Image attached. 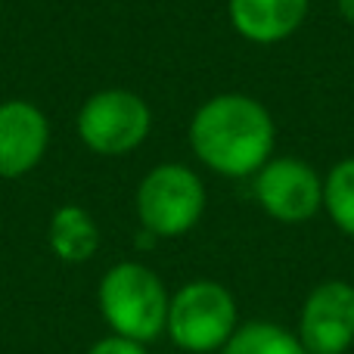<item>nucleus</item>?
Segmentation results:
<instances>
[{
    "mask_svg": "<svg viewBox=\"0 0 354 354\" xmlns=\"http://www.w3.org/2000/svg\"><path fill=\"white\" fill-rule=\"evenodd\" d=\"M205 212V187L199 174L187 165H159L140 180L137 189V214L143 230L156 239L183 236L199 224Z\"/></svg>",
    "mask_w": 354,
    "mask_h": 354,
    "instance_id": "nucleus-4",
    "label": "nucleus"
},
{
    "mask_svg": "<svg viewBox=\"0 0 354 354\" xmlns=\"http://www.w3.org/2000/svg\"><path fill=\"white\" fill-rule=\"evenodd\" d=\"M277 128L270 112L245 93H221L196 109L189 147L196 159L227 177L258 174L270 162Z\"/></svg>",
    "mask_w": 354,
    "mask_h": 354,
    "instance_id": "nucleus-1",
    "label": "nucleus"
},
{
    "mask_svg": "<svg viewBox=\"0 0 354 354\" xmlns=\"http://www.w3.org/2000/svg\"><path fill=\"white\" fill-rule=\"evenodd\" d=\"M336 3H339V12H342L345 22L354 25V0H336Z\"/></svg>",
    "mask_w": 354,
    "mask_h": 354,
    "instance_id": "nucleus-14",
    "label": "nucleus"
},
{
    "mask_svg": "<svg viewBox=\"0 0 354 354\" xmlns=\"http://www.w3.org/2000/svg\"><path fill=\"white\" fill-rule=\"evenodd\" d=\"M50 143V124L37 106L25 100L0 103V177L28 174L44 159Z\"/></svg>",
    "mask_w": 354,
    "mask_h": 354,
    "instance_id": "nucleus-8",
    "label": "nucleus"
},
{
    "mask_svg": "<svg viewBox=\"0 0 354 354\" xmlns=\"http://www.w3.org/2000/svg\"><path fill=\"white\" fill-rule=\"evenodd\" d=\"M87 354H147L143 342H134V339H124V336H106L100 342H93V348Z\"/></svg>",
    "mask_w": 354,
    "mask_h": 354,
    "instance_id": "nucleus-13",
    "label": "nucleus"
},
{
    "mask_svg": "<svg viewBox=\"0 0 354 354\" xmlns=\"http://www.w3.org/2000/svg\"><path fill=\"white\" fill-rule=\"evenodd\" d=\"M50 249L59 261H91L100 249V227L81 205H62L50 218Z\"/></svg>",
    "mask_w": 354,
    "mask_h": 354,
    "instance_id": "nucleus-10",
    "label": "nucleus"
},
{
    "mask_svg": "<svg viewBox=\"0 0 354 354\" xmlns=\"http://www.w3.org/2000/svg\"><path fill=\"white\" fill-rule=\"evenodd\" d=\"M230 22L245 41L277 44L301 28L308 0H227Z\"/></svg>",
    "mask_w": 354,
    "mask_h": 354,
    "instance_id": "nucleus-9",
    "label": "nucleus"
},
{
    "mask_svg": "<svg viewBox=\"0 0 354 354\" xmlns=\"http://www.w3.org/2000/svg\"><path fill=\"white\" fill-rule=\"evenodd\" d=\"M165 333L183 351H218L236 333V301L214 280H193L168 301Z\"/></svg>",
    "mask_w": 354,
    "mask_h": 354,
    "instance_id": "nucleus-3",
    "label": "nucleus"
},
{
    "mask_svg": "<svg viewBox=\"0 0 354 354\" xmlns=\"http://www.w3.org/2000/svg\"><path fill=\"white\" fill-rule=\"evenodd\" d=\"M153 128V112L147 100L122 87L100 91L81 106L78 137L91 153L124 156L134 153Z\"/></svg>",
    "mask_w": 354,
    "mask_h": 354,
    "instance_id": "nucleus-5",
    "label": "nucleus"
},
{
    "mask_svg": "<svg viewBox=\"0 0 354 354\" xmlns=\"http://www.w3.org/2000/svg\"><path fill=\"white\" fill-rule=\"evenodd\" d=\"M255 196L270 218L301 224L324 205V180L301 159H270L255 174Z\"/></svg>",
    "mask_w": 354,
    "mask_h": 354,
    "instance_id": "nucleus-6",
    "label": "nucleus"
},
{
    "mask_svg": "<svg viewBox=\"0 0 354 354\" xmlns=\"http://www.w3.org/2000/svg\"><path fill=\"white\" fill-rule=\"evenodd\" d=\"M100 311L115 336L134 342H153L165 333L168 320V292L162 280L137 261H122L106 270L100 283Z\"/></svg>",
    "mask_w": 354,
    "mask_h": 354,
    "instance_id": "nucleus-2",
    "label": "nucleus"
},
{
    "mask_svg": "<svg viewBox=\"0 0 354 354\" xmlns=\"http://www.w3.org/2000/svg\"><path fill=\"white\" fill-rule=\"evenodd\" d=\"M308 354H345L354 342V286L326 280L308 295L299 333Z\"/></svg>",
    "mask_w": 354,
    "mask_h": 354,
    "instance_id": "nucleus-7",
    "label": "nucleus"
},
{
    "mask_svg": "<svg viewBox=\"0 0 354 354\" xmlns=\"http://www.w3.org/2000/svg\"><path fill=\"white\" fill-rule=\"evenodd\" d=\"M324 205L333 224L354 236V159H342L324 183Z\"/></svg>",
    "mask_w": 354,
    "mask_h": 354,
    "instance_id": "nucleus-12",
    "label": "nucleus"
},
{
    "mask_svg": "<svg viewBox=\"0 0 354 354\" xmlns=\"http://www.w3.org/2000/svg\"><path fill=\"white\" fill-rule=\"evenodd\" d=\"M221 354H308L301 339L289 333L286 326L268 324V320H255L245 324L227 339Z\"/></svg>",
    "mask_w": 354,
    "mask_h": 354,
    "instance_id": "nucleus-11",
    "label": "nucleus"
}]
</instances>
